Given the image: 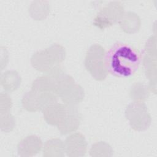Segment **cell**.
<instances>
[{"label":"cell","mask_w":157,"mask_h":157,"mask_svg":"<svg viewBox=\"0 0 157 157\" xmlns=\"http://www.w3.org/2000/svg\"><path fill=\"white\" fill-rule=\"evenodd\" d=\"M118 23L123 31L131 34L139 31L141 26V20L137 13L133 12H126L119 20Z\"/></svg>","instance_id":"obj_13"},{"label":"cell","mask_w":157,"mask_h":157,"mask_svg":"<svg viewBox=\"0 0 157 157\" xmlns=\"http://www.w3.org/2000/svg\"><path fill=\"white\" fill-rule=\"evenodd\" d=\"M15 126V120L10 112L0 113V126L2 131H12Z\"/></svg>","instance_id":"obj_19"},{"label":"cell","mask_w":157,"mask_h":157,"mask_svg":"<svg viewBox=\"0 0 157 157\" xmlns=\"http://www.w3.org/2000/svg\"><path fill=\"white\" fill-rule=\"evenodd\" d=\"M140 62L138 52L129 45L117 43L105 55L108 73L118 77H129L136 72Z\"/></svg>","instance_id":"obj_1"},{"label":"cell","mask_w":157,"mask_h":157,"mask_svg":"<svg viewBox=\"0 0 157 157\" xmlns=\"http://www.w3.org/2000/svg\"><path fill=\"white\" fill-rule=\"evenodd\" d=\"M145 74L149 80L148 88L150 91L156 94V53H145L143 59Z\"/></svg>","instance_id":"obj_12"},{"label":"cell","mask_w":157,"mask_h":157,"mask_svg":"<svg viewBox=\"0 0 157 157\" xmlns=\"http://www.w3.org/2000/svg\"><path fill=\"white\" fill-rule=\"evenodd\" d=\"M113 152L111 146L107 142L102 141L93 144L90 150V155L94 157L112 156Z\"/></svg>","instance_id":"obj_18"},{"label":"cell","mask_w":157,"mask_h":157,"mask_svg":"<svg viewBox=\"0 0 157 157\" xmlns=\"http://www.w3.org/2000/svg\"><path fill=\"white\" fill-rule=\"evenodd\" d=\"M65 151L69 157H82L87 150V142L80 132H74L67 136L64 141Z\"/></svg>","instance_id":"obj_9"},{"label":"cell","mask_w":157,"mask_h":157,"mask_svg":"<svg viewBox=\"0 0 157 157\" xmlns=\"http://www.w3.org/2000/svg\"><path fill=\"white\" fill-rule=\"evenodd\" d=\"M21 78L16 71H6L1 75L0 83L7 92H13L20 86Z\"/></svg>","instance_id":"obj_15"},{"label":"cell","mask_w":157,"mask_h":157,"mask_svg":"<svg viewBox=\"0 0 157 157\" xmlns=\"http://www.w3.org/2000/svg\"><path fill=\"white\" fill-rule=\"evenodd\" d=\"M124 9L119 1H112L102 7L94 18L93 25L100 29H104L118 22Z\"/></svg>","instance_id":"obj_6"},{"label":"cell","mask_w":157,"mask_h":157,"mask_svg":"<svg viewBox=\"0 0 157 157\" xmlns=\"http://www.w3.org/2000/svg\"><path fill=\"white\" fill-rule=\"evenodd\" d=\"M66 112V105L58 102L51 104L42 110L43 117L50 125H59L63 121Z\"/></svg>","instance_id":"obj_11"},{"label":"cell","mask_w":157,"mask_h":157,"mask_svg":"<svg viewBox=\"0 0 157 157\" xmlns=\"http://www.w3.org/2000/svg\"><path fill=\"white\" fill-rule=\"evenodd\" d=\"M58 96L53 93L39 92L31 89L23 95L21 104L29 112L42 111L47 105L57 102Z\"/></svg>","instance_id":"obj_7"},{"label":"cell","mask_w":157,"mask_h":157,"mask_svg":"<svg viewBox=\"0 0 157 157\" xmlns=\"http://www.w3.org/2000/svg\"><path fill=\"white\" fill-rule=\"evenodd\" d=\"M56 94L63 104L68 105H77L85 97L83 88L75 82L72 77L66 74L58 79Z\"/></svg>","instance_id":"obj_3"},{"label":"cell","mask_w":157,"mask_h":157,"mask_svg":"<svg viewBox=\"0 0 157 157\" xmlns=\"http://www.w3.org/2000/svg\"><path fill=\"white\" fill-rule=\"evenodd\" d=\"M66 105V115L61 123L57 126L58 130L62 135L74 132L80 126L82 120V114L77 105Z\"/></svg>","instance_id":"obj_8"},{"label":"cell","mask_w":157,"mask_h":157,"mask_svg":"<svg viewBox=\"0 0 157 157\" xmlns=\"http://www.w3.org/2000/svg\"><path fill=\"white\" fill-rule=\"evenodd\" d=\"M28 12L30 16L35 20H42L50 12V5L47 1H34L30 5Z\"/></svg>","instance_id":"obj_16"},{"label":"cell","mask_w":157,"mask_h":157,"mask_svg":"<svg viewBox=\"0 0 157 157\" xmlns=\"http://www.w3.org/2000/svg\"><path fill=\"white\" fill-rule=\"evenodd\" d=\"M148 86L141 82L134 83L129 91V96L132 100L137 102H144L150 95Z\"/></svg>","instance_id":"obj_17"},{"label":"cell","mask_w":157,"mask_h":157,"mask_svg":"<svg viewBox=\"0 0 157 157\" xmlns=\"http://www.w3.org/2000/svg\"><path fill=\"white\" fill-rule=\"evenodd\" d=\"M65 153L64 142L58 138L46 141L42 148L44 157H63Z\"/></svg>","instance_id":"obj_14"},{"label":"cell","mask_w":157,"mask_h":157,"mask_svg":"<svg viewBox=\"0 0 157 157\" xmlns=\"http://www.w3.org/2000/svg\"><path fill=\"white\" fill-rule=\"evenodd\" d=\"M125 117L130 126L136 131L147 130L151 123V117L144 102L133 101L125 110Z\"/></svg>","instance_id":"obj_5"},{"label":"cell","mask_w":157,"mask_h":157,"mask_svg":"<svg viewBox=\"0 0 157 157\" xmlns=\"http://www.w3.org/2000/svg\"><path fill=\"white\" fill-rule=\"evenodd\" d=\"M105 51L99 44L92 45L85 58V67L90 75L98 81L104 80L108 74L105 63Z\"/></svg>","instance_id":"obj_4"},{"label":"cell","mask_w":157,"mask_h":157,"mask_svg":"<svg viewBox=\"0 0 157 157\" xmlns=\"http://www.w3.org/2000/svg\"><path fill=\"white\" fill-rule=\"evenodd\" d=\"M64 47L53 44L49 47L34 53L31 58L33 68L44 74H48L57 66H61L66 58Z\"/></svg>","instance_id":"obj_2"},{"label":"cell","mask_w":157,"mask_h":157,"mask_svg":"<svg viewBox=\"0 0 157 157\" xmlns=\"http://www.w3.org/2000/svg\"><path fill=\"white\" fill-rule=\"evenodd\" d=\"M12 107V100L7 93H1L0 98V113L10 112Z\"/></svg>","instance_id":"obj_20"},{"label":"cell","mask_w":157,"mask_h":157,"mask_svg":"<svg viewBox=\"0 0 157 157\" xmlns=\"http://www.w3.org/2000/svg\"><path fill=\"white\" fill-rule=\"evenodd\" d=\"M42 141L36 135H29L21 139L17 145L18 154L22 157H30L40 151Z\"/></svg>","instance_id":"obj_10"}]
</instances>
